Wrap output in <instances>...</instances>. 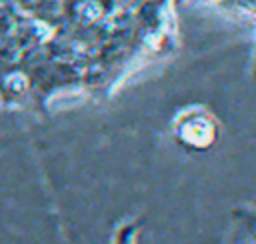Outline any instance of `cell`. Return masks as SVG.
<instances>
[{
  "instance_id": "6da1fadb",
  "label": "cell",
  "mask_w": 256,
  "mask_h": 244,
  "mask_svg": "<svg viewBox=\"0 0 256 244\" xmlns=\"http://www.w3.org/2000/svg\"><path fill=\"white\" fill-rule=\"evenodd\" d=\"M180 138L192 148H206L216 138V128L206 116H188L178 130Z\"/></svg>"
},
{
  "instance_id": "7a4b0ae2",
  "label": "cell",
  "mask_w": 256,
  "mask_h": 244,
  "mask_svg": "<svg viewBox=\"0 0 256 244\" xmlns=\"http://www.w3.org/2000/svg\"><path fill=\"white\" fill-rule=\"evenodd\" d=\"M232 2L238 4V6H246V8H250V10L256 12V0H232Z\"/></svg>"
}]
</instances>
